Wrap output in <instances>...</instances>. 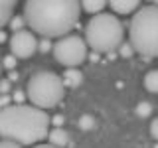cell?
<instances>
[{"mask_svg": "<svg viewBox=\"0 0 158 148\" xmlns=\"http://www.w3.org/2000/svg\"><path fill=\"white\" fill-rule=\"evenodd\" d=\"M79 14V0H26L22 16L34 34L44 38H59L77 26Z\"/></svg>", "mask_w": 158, "mask_h": 148, "instance_id": "cell-1", "label": "cell"}, {"mask_svg": "<svg viewBox=\"0 0 158 148\" xmlns=\"http://www.w3.org/2000/svg\"><path fill=\"white\" fill-rule=\"evenodd\" d=\"M49 117L46 109L36 105H6L0 109V136L18 142L20 146L38 144L48 136Z\"/></svg>", "mask_w": 158, "mask_h": 148, "instance_id": "cell-2", "label": "cell"}, {"mask_svg": "<svg viewBox=\"0 0 158 148\" xmlns=\"http://www.w3.org/2000/svg\"><path fill=\"white\" fill-rule=\"evenodd\" d=\"M125 38V26L115 14L97 12L85 26V43L97 53H111L121 46Z\"/></svg>", "mask_w": 158, "mask_h": 148, "instance_id": "cell-3", "label": "cell"}, {"mask_svg": "<svg viewBox=\"0 0 158 148\" xmlns=\"http://www.w3.org/2000/svg\"><path fill=\"white\" fill-rule=\"evenodd\" d=\"M128 36L132 49L144 56L146 61L158 53V8L154 4L142 6L135 12L128 26Z\"/></svg>", "mask_w": 158, "mask_h": 148, "instance_id": "cell-4", "label": "cell"}, {"mask_svg": "<svg viewBox=\"0 0 158 148\" xmlns=\"http://www.w3.org/2000/svg\"><path fill=\"white\" fill-rule=\"evenodd\" d=\"M63 95H65V85L61 77L53 71H38L28 79L26 97L32 101V105L40 109L57 107Z\"/></svg>", "mask_w": 158, "mask_h": 148, "instance_id": "cell-5", "label": "cell"}, {"mask_svg": "<svg viewBox=\"0 0 158 148\" xmlns=\"http://www.w3.org/2000/svg\"><path fill=\"white\" fill-rule=\"evenodd\" d=\"M53 57L63 67H79L87 59V43L81 36L65 34L52 46Z\"/></svg>", "mask_w": 158, "mask_h": 148, "instance_id": "cell-6", "label": "cell"}, {"mask_svg": "<svg viewBox=\"0 0 158 148\" xmlns=\"http://www.w3.org/2000/svg\"><path fill=\"white\" fill-rule=\"evenodd\" d=\"M8 43H10L12 56H16L18 59H28L38 51V39L34 36V32L24 30V28L16 30V32L8 38Z\"/></svg>", "mask_w": 158, "mask_h": 148, "instance_id": "cell-7", "label": "cell"}, {"mask_svg": "<svg viewBox=\"0 0 158 148\" xmlns=\"http://www.w3.org/2000/svg\"><path fill=\"white\" fill-rule=\"evenodd\" d=\"M142 0H107V4L111 6L113 12L117 14H132L140 6Z\"/></svg>", "mask_w": 158, "mask_h": 148, "instance_id": "cell-8", "label": "cell"}, {"mask_svg": "<svg viewBox=\"0 0 158 148\" xmlns=\"http://www.w3.org/2000/svg\"><path fill=\"white\" fill-rule=\"evenodd\" d=\"M61 81H63L65 87L75 89V87H79L83 83V75H81V71H79L77 67H67L65 73H63V77H61Z\"/></svg>", "mask_w": 158, "mask_h": 148, "instance_id": "cell-9", "label": "cell"}, {"mask_svg": "<svg viewBox=\"0 0 158 148\" xmlns=\"http://www.w3.org/2000/svg\"><path fill=\"white\" fill-rule=\"evenodd\" d=\"M20 0H0V30L8 24V20L12 18L14 8Z\"/></svg>", "mask_w": 158, "mask_h": 148, "instance_id": "cell-10", "label": "cell"}, {"mask_svg": "<svg viewBox=\"0 0 158 148\" xmlns=\"http://www.w3.org/2000/svg\"><path fill=\"white\" fill-rule=\"evenodd\" d=\"M46 138L49 140L52 146H65V144H69V134L63 130V126H56L53 130H49Z\"/></svg>", "mask_w": 158, "mask_h": 148, "instance_id": "cell-11", "label": "cell"}, {"mask_svg": "<svg viewBox=\"0 0 158 148\" xmlns=\"http://www.w3.org/2000/svg\"><path fill=\"white\" fill-rule=\"evenodd\" d=\"M79 6L87 14H97L103 12V8L107 6V0H79Z\"/></svg>", "mask_w": 158, "mask_h": 148, "instance_id": "cell-12", "label": "cell"}, {"mask_svg": "<svg viewBox=\"0 0 158 148\" xmlns=\"http://www.w3.org/2000/svg\"><path fill=\"white\" fill-rule=\"evenodd\" d=\"M144 89L148 93H158V71L150 69L144 75Z\"/></svg>", "mask_w": 158, "mask_h": 148, "instance_id": "cell-13", "label": "cell"}, {"mask_svg": "<svg viewBox=\"0 0 158 148\" xmlns=\"http://www.w3.org/2000/svg\"><path fill=\"white\" fill-rule=\"evenodd\" d=\"M8 24H10V28L16 32V30H22L24 26H26V22H24V16H16L14 18V14H12V18L8 20Z\"/></svg>", "mask_w": 158, "mask_h": 148, "instance_id": "cell-14", "label": "cell"}, {"mask_svg": "<svg viewBox=\"0 0 158 148\" xmlns=\"http://www.w3.org/2000/svg\"><path fill=\"white\" fill-rule=\"evenodd\" d=\"M16 63H18V57L12 56V53L2 57V67H4V69H14V67H16Z\"/></svg>", "mask_w": 158, "mask_h": 148, "instance_id": "cell-15", "label": "cell"}, {"mask_svg": "<svg viewBox=\"0 0 158 148\" xmlns=\"http://www.w3.org/2000/svg\"><path fill=\"white\" fill-rule=\"evenodd\" d=\"M136 113H138V117H148L152 113V105H150V103H146V101H142L140 105L136 107Z\"/></svg>", "mask_w": 158, "mask_h": 148, "instance_id": "cell-16", "label": "cell"}, {"mask_svg": "<svg viewBox=\"0 0 158 148\" xmlns=\"http://www.w3.org/2000/svg\"><path fill=\"white\" fill-rule=\"evenodd\" d=\"M118 51H121V56L123 57H132V53H135V49H132V46H131V43H123L121 42V46H118Z\"/></svg>", "mask_w": 158, "mask_h": 148, "instance_id": "cell-17", "label": "cell"}, {"mask_svg": "<svg viewBox=\"0 0 158 148\" xmlns=\"http://www.w3.org/2000/svg\"><path fill=\"white\" fill-rule=\"evenodd\" d=\"M79 126H81L83 130H89V128L93 126V118L89 117V115H83L81 118H79Z\"/></svg>", "mask_w": 158, "mask_h": 148, "instance_id": "cell-18", "label": "cell"}, {"mask_svg": "<svg viewBox=\"0 0 158 148\" xmlns=\"http://www.w3.org/2000/svg\"><path fill=\"white\" fill-rule=\"evenodd\" d=\"M38 49L40 51H49V49H52V42H49V38H44L42 42H38Z\"/></svg>", "mask_w": 158, "mask_h": 148, "instance_id": "cell-19", "label": "cell"}, {"mask_svg": "<svg viewBox=\"0 0 158 148\" xmlns=\"http://www.w3.org/2000/svg\"><path fill=\"white\" fill-rule=\"evenodd\" d=\"M63 122H65L63 115H56L53 118H49V125H53V126H63Z\"/></svg>", "mask_w": 158, "mask_h": 148, "instance_id": "cell-20", "label": "cell"}, {"mask_svg": "<svg viewBox=\"0 0 158 148\" xmlns=\"http://www.w3.org/2000/svg\"><path fill=\"white\" fill-rule=\"evenodd\" d=\"M20 146L18 142H14V140H10V138H4V140H0V148H16Z\"/></svg>", "mask_w": 158, "mask_h": 148, "instance_id": "cell-21", "label": "cell"}, {"mask_svg": "<svg viewBox=\"0 0 158 148\" xmlns=\"http://www.w3.org/2000/svg\"><path fill=\"white\" fill-rule=\"evenodd\" d=\"M10 85H12L10 79H0V93H8L10 91Z\"/></svg>", "mask_w": 158, "mask_h": 148, "instance_id": "cell-22", "label": "cell"}, {"mask_svg": "<svg viewBox=\"0 0 158 148\" xmlns=\"http://www.w3.org/2000/svg\"><path fill=\"white\" fill-rule=\"evenodd\" d=\"M150 136H152V140H158V121H152V125H150Z\"/></svg>", "mask_w": 158, "mask_h": 148, "instance_id": "cell-23", "label": "cell"}, {"mask_svg": "<svg viewBox=\"0 0 158 148\" xmlns=\"http://www.w3.org/2000/svg\"><path fill=\"white\" fill-rule=\"evenodd\" d=\"M6 105H10V97H8V93H0V109L6 107Z\"/></svg>", "mask_w": 158, "mask_h": 148, "instance_id": "cell-24", "label": "cell"}, {"mask_svg": "<svg viewBox=\"0 0 158 148\" xmlns=\"http://www.w3.org/2000/svg\"><path fill=\"white\" fill-rule=\"evenodd\" d=\"M24 99H26V95H24V93H20V91L14 93V101H16V103H24Z\"/></svg>", "mask_w": 158, "mask_h": 148, "instance_id": "cell-25", "label": "cell"}, {"mask_svg": "<svg viewBox=\"0 0 158 148\" xmlns=\"http://www.w3.org/2000/svg\"><path fill=\"white\" fill-rule=\"evenodd\" d=\"M8 79H10V81H18V73L14 71V69H10V73H8Z\"/></svg>", "mask_w": 158, "mask_h": 148, "instance_id": "cell-26", "label": "cell"}, {"mask_svg": "<svg viewBox=\"0 0 158 148\" xmlns=\"http://www.w3.org/2000/svg\"><path fill=\"white\" fill-rule=\"evenodd\" d=\"M89 59H91V61H99V53H97V51H93L91 56H89Z\"/></svg>", "mask_w": 158, "mask_h": 148, "instance_id": "cell-27", "label": "cell"}, {"mask_svg": "<svg viewBox=\"0 0 158 148\" xmlns=\"http://www.w3.org/2000/svg\"><path fill=\"white\" fill-rule=\"evenodd\" d=\"M4 39H6V34H4L2 30H0V42H4Z\"/></svg>", "mask_w": 158, "mask_h": 148, "instance_id": "cell-28", "label": "cell"}, {"mask_svg": "<svg viewBox=\"0 0 158 148\" xmlns=\"http://www.w3.org/2000/svg\"><path fill=\"white\" fill-rule=\"evenodd\" d=\"M0 71H2V57H0Z\"/></svg>", "mask_w": 158, "mask_h": 148, "instance_id": "cell-29", "label": "cell"}, {"mask_svg": "<svg viewBox=\"0 0 158 148\" xmlns=\"http://www.w3.org/2000/svg\"><path fill=\"white\" fill-rule=\"evenodd\" d=\"M148 2H154V0H148Z\"/></svg>", "mask_w": 158, "mask_h": 148, "instance_id": "cell-30", "label": "cell"}]
</instances>
